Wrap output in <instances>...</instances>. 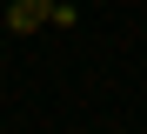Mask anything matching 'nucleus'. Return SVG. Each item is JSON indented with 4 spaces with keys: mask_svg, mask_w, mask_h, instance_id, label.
I'll list each match as a JSON object with an SVG mask.
<instances>
[]
</instances>
